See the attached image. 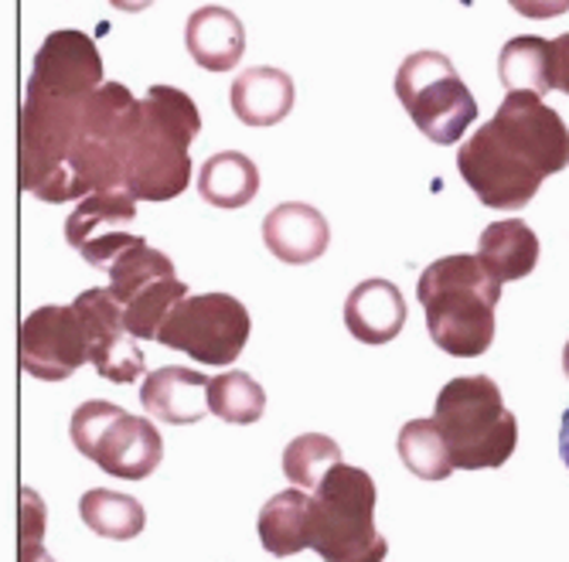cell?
<instances>
[{
  "instance_id": "6da1fadb",
  "label": "cell",
  "mask_w": 569,
  "mask_h": 562,
  "mask_svg": "<svg viewBox=\"0 0 569 562\" xmlns=\"http://www.w3.org/2000/svg\"><path fill=\"white\" fill-rule=\"evenodd\" d=\"M569 164V127L536 92H508L495 117L457 150V171L481 204L519 212Z\"/></svg>"
},
{
  "instance_id": "7a4b0ae2",
  "label": "cell",
  "mask_w": 569,
  "mask_h": 562,
  "mask_svg": "<svg viewBox=\"0 0 569 562\" xmlns=\"http://www.w3.org/2000/svg\"><path fill=\"white\" fill-rule=\"evenodd\" d=\"M420 303L430 338L453 358H478L495 341V314L501 283L481 267L478 255H443L420 273Z\"/></svg>"
},
{
  "instance_id": "3957f363",
  "label": "cell",
  "mask_w": 569,
  "mask_h": 562,
  "mask_svg": "<svg viewBox=\"0 0 569 562\" xmlns=\"http://www.w3.org/2000/svg\"><path fill=\"white\" fill-rule=\"evenodd\" d=\"M201 133L194 99L174 86H150L130 147V191L137 201H171L191 184V143Z\"/></svg>"
},
{
  "instance_id": "277c9868",
  "label": "cell",
  "mask_w": 569,
  "mask_h": 562,
  "mask_svg": "<svg viewBox=\"0 0 569 562\" xmlns=\"http://www.w3.org/2000/svg\"><path fill=\"white\" fill-rule=\"evenodd\" d=\"M457 471L501 468L519 446V423L505 409L501 389L488 375L450 379L433 413Z\"/></svg>"
},
{
  "instance_id": "5b68a950",
  "label": "cell",
  "mask_w": 569,
  "mask_h": 562,
  "mask_svg": "<svg viewBox=\"0 0 569 562\" xmlns=\"http://www.w3.org/2000/svg\"><path fill=\"white\" fill-rule=\"evenodd\" d=\"M310 549L325 562H382L386 535L376 529V481L369 471L338 464L310 504Z\"/></svg>"
},
{
  "instance_id": "8992f818",
  "label": "cell",
  "mask_w": 569,
  "mask_h": 562,
  "mask_svg": "<svg viewBox=\"0 0 569 562\" xmlns=\"http://www.w3.org/2000/svg\"><path fill=\"white\" fill-rule=\"evenodd\" d=\"M396 96L409 120L433 143H457L475 120L478 102L443 51H412L396 72Z\"/></svg>"
},
{
  "instance_id": "52a82bcc",
  "label": "cell",
  "mask_w": 569,
  "mask_h": 562,
  "mask_svg": "<svg viewBox=\"0 0 569 562\" xmlns=\"http://www.w3.org/2000/svg\"><path fill=\"white\" fill-rule=\"evenodd\" d=\"M69 433L82 456H89L110 478L123 481L150 478L164 456V440L158 426L102 399H89L76 409Z\"/></svg>"
},
{
  "instance_id": "ba28073f",
  "label": "cell",
  "mask_w": 569,
  "mask_h": 562,
  "mask_svg": "<svg viewBox=\"0 0 569 562\" xmlns=\"http://www.w3.org/2000/svg\"><path fill=\"white\" fill-rule=\"evenodd\" d=\"M110 293L123 307V321L133 338L158 341L161 324L188 297V283L178 280L171 255L147 245L140 235L120 252L110 270Z\"/></svg>"
},
{
  "instance_id": "9c48e42d",
  "label": "cell",
  "mask_w": 569,
  "mask_h": 562,
  "mask_svg": "<svg viewBox=\"0 0 569 562\" xmlns=\"http://www.w3.org/2000/svg\"><path fill=\"white\" fill-rule=\"evenodd\" d=\"M249 311L236 297L198 293L174 307L158 331V341L191 354L198 365H232L249 341Z\"/></svg>"
},
{
  "instance_id": "30bf717a",
  "label": "cell",
  "mask_w": 569,
  "mask_h": 562,
  "mask_svg": "<svg viewBox=\"0 0 569 562\" xmlns=\"http://www.w3.org/2000/svg\"><path fill=\"white\" fill-rule=\"evenodd\" d=\"M21 369L41 382H62L89 362V338L76 307H38L21 321Z\"/></svg>"
},
{
  "instance_id": "8fae6325",
  "label": "cell",
  "mask_w": 569,
  "mask_h": 562,
  "mask_svg": "<svg viewBox=\"0 0 569 562\" xmlns=\"http://www.w3.org/2000/svg\"><path fill=\"white\" fill-rule=\"evenodd\" d=\"M76 314L82 318L89 338V362L110 382H137L143 375V351L123 321V307L110 293V287H92L76 297Z\"/></svg>"
},
{
  "instance_id": "7c38bea8",
  "label": "cell",
  "mask_w": 569,
  "mask_h": 562,
  "mask_svg": "<svg viewBox=\"0 0 569 562\" xmlns=\"http://www.w3.org/2000/svg\"><path fill=\"white\" fill-rule=\"evenodd\" d=\"M263 242L280 263L307 267L321 260L331 245L328 219L307 201H283L263 219Z\"/></svg>"
},
{
  "instance_id": "4fadbf2b",
  "label": "cell",
  "mask_w": 569,
  "mask_h": 562,
  "mask_svg": "<svg viewBox=\"0 0 569 562\" xmlns=\"http://www.w3.org/2000/svg\"><path fill=\"white\" fill-rule=\"evenodd\" d=\"M209 382V375L194 369H158L143 375L140 402L153 420H164L171 426H191L212 413Z\"/></svg>"
},
{
  "instance_id": "5bb4252c",
  "label": "cell",
  "mask_w": 569,
  "mask_h": 562,
  "mask_svg": "<svg viewBox=\"0 0 569 562\" xmlns=\"http://www.w3.org/2000/svg\"><path fill=\"white\" fill-rule=\"evenodd\" d=\"M345 324L361 344H389L406 328L402 290L389 280H361L345 300Z\"/></svg>"
},
{
  "instance_id": "9a60e30c",
  "label": "cell",
  "mask_w": 569,
  "mask_h": 562,
  "mask_svg": "<svg viewBox=\"0 0 569 562\" xmlns=\"http://www.w3.org/2000/svg\"><path fill=\"white\" fill-rule=\"evenodd\" d=\"M184 44L194 66H201L204 72H229L239 66L246 51V28L236 18V11L209 4L188 18Z\"/></svg>"
},
{
  "instance_id": "2e32d148",
  "label": "cell",
  "mask_w": 569,
  "mask_h": 562,
  "mask_svg": "<svg viewBox=\"0 0 569 562\" xmlns=\"http://www.w3.org/2000/svg\"><path fill=\"white\" fill-rule=\"evenodd\" d=\"M232 113L246 127H273L293 110V79L283 69L256 66L236 76L232 89Z\"/></svg>"
},
{
  "instance_id": "e0dca14e",
  "label": "cell",
  "mask_w": 569,
  "mask_h": 562,
  "mask_svg": "<svg viewBox=\"0 0 569 562\" xmlns=\"http://www.w3.org/2000/svg\"><path fill=\"white\" fill-rule=\"evenodd\" d=\"M478 260L481 267L498 280V283H511V280H522L536 270L539 263V235L519 222V219H508V222H491L481 232L478 242Z\"/></svg>"
},
{
  "instance_id": "ac0fdd59",
  "label": "cell",
  "mask_w": 569,
  "mask_h": 562,
  "mask_svg": "<svg viewBox=\"0 0 569 562\" xmlns=\"http://www.w3.org/2000/svg\"><path fill=\"white\" fill-rule=\"evenodd\" d=\"M310 504L307 491L290 488L273 494L260 511V542L270 555H297L310 545Z\"/></svg>"
},
{
  "instance_id": "d6986e66",
  "label": "cell",
  "mask_w": 569,
  "mask_h": 562,
  "mask_svg": "<svg viewBox=\"0 0 569 562\" xmlns=\"http://www.w3.org/2000/svg\"><path fill=\"white\" fill-rule=\"evenodd\" d=\"M256 191H260V168L239 150L212 153L198 168V194L216 209H242L256 198Z\"/></svg>"
},
{
  "instance_id": "ffe728a7",
  "label": "cell",
  "mask_w": 569,
  "mask_h": 562,
  "mask_svg": "<svg viewBox=\"0 0 569 562\" xmlns=\"http://www.w3.org/2000/svg\"><path fill=\"white\" fill-rule=\"evenodd\" d=\"M137 219V198L130 191H92L66 222V239L72 249H86L113 232H127Z\"/></svg>"
},
{
  "instance_id": "44dd1931",
  "label": "cell",
  "mask_w": 569,
  "mask_h": 562,
  "mask_svg": "<svg viewBox=\"0 0 569 562\" xmlns=\"http://www.w3.org/2000/svg\"><path fill=\"white\" fill-rule=\"evenodd\" d=\"M498 79L508 92H549L552 89V41L539 34L508 38L498 56Z\"/></svg>"
},
{
  "instance_id": "7402d4cb",
  "label": "cell",
  "mask_w": 569,
  "mask_h": 562,
  "mask_svg": "<svg viewBox=\"0 0 569 562\" xmlns=\"http://www.w3.org/2000/svg\"><path fill=\"white\" fill-rule=\"evenodd\" d=\"M79 515L82 522L102 535V539H137L147 529V511L137 498L120 494V491H107V488H92L79 498Z\"/></svg>"
},
{
  "instance_id": "603a6c76",
  "label": "cell",
  "mask_w": 569,
  "mask_h": 562,
  "mask_svg": "<svg viewBox=\"0 0 569 562\" xmlns=\"http://www.w3.org/2000/svg\"><path fill=\"white\" fill-rule=\"evenodd\" d=\"M396 446H399L406 471L417 474L420 481H447L457 471L437 420H409L399 430Z\"/></svg>"
},
{
  "instance_id": "cb8c5ba5",
  "label": "cell",
  "mask_w": 569,
  "mask_h": 562,
  "mask_svg": "<svg viewBox=\"0 0 569 562\" xmlns=\"http://www.w3.org/2000/svg\"><path fill=\"white\" fill-rule=\"evenodd\" d=\"M341 464V446L325 433H300L283 450V474L300 491H318L331 468Z\"/></svg>"
},
{
  "instance_id": "d4e9b609",
  "label": "cell",
  "mask_w": 569,
  "mask_h": 562,
  "mask_svg": "<svg viewBox=\"0 0 569 562\" xmlns=\"http://www.w3.org/2000/svg\"><path fill=\"white\" fill-rule=\"evenodd\" d=\"M209 405L219 420L232 426H249L256 420H263L267 392L246 372H222L209 382Z\"/></svg>"
},
{
  "instance_id": "484cf974",
  "label": "cell",
  "mask_w": 569,
  "mask_h": 562,
  "mask_svg": "<svg viewBox=\"0 0 569 562\" xmlns=\"http://www.w3.org/2000/svg\"><path fill=\"white\" fill-rule=\"evenodd\" d=\"M41 529H44V504L31 488H24L21 491V555H18V562H51L41 545Z\"/></svg>"
},
{
  "instance_id": "4316f807",
  "label": "cell",
  "mask_w": 569,
  "mask_h": 562,
  "mask_svg": "<svg viewBox=\"0 0 569 562\" xmlns=\"http://www.w3.org/2000/svg\"><path fill=\"white\" fill-rule=\"evenodd\" d=\"M515 14L532 18V21H549L569 11V0H508Z\"/></svg>"
},
{
  "instance_id": "83f0119b",
  "label": "cell",
  "mask_w": 569,
  "mask_h": 562,
  "mask_svg": "<svg viewBox=\"0 0 569 562\" xmlns=\"http://www.w3.org/2000/svg\"><path fill=\"white\" fill-rule=\"evenodd\" d=\"M552 89L569 96V31L552 41Z\"/></svg>"
},
{
  "instance_id": "f1b7e54d",
  "label": "cell",
  "mask_w": 569,
  "mask_h": 562,
  "mask_svg": "<svg viewBox=\"0 0 569 562\" xmlns=\"http://www.w3.org/2000/svg\"><path fill=\"white\" fill-rule=\"evenodd\" d=\"M559 456H562V464L569 468V409L562 413V426H559Z\"/></svg>"
},
{
  "instance_id": "f546056e",
  "label": "cell",
  "mask_w": 569,
  "mask_h": 562,
  "mask_svg": "<svg viewBox=\"0 0 569 562\" xmlns=\"http://www.w3.org/2000/svg\"><path fill=\"white\" fill-rule=\"evenodd\" d=\"M110 4L117 11H127V14H140V11H147L153 4V0H110Z\"/></svg>"
},
{
  "instance_id": "4dcf8cb0",
  "label": "cell",
  "mask_w": 569,
  "mask_h": 562,
  "mask_svg": "<svg viewBox=\"0 0 569 562\" xmlns=\"http://www.w3.org/2000/svg\"><path fill=\"white\" fill-rule=\"evenodd\" d=\"M562 372H566V379H569V341H566V348H562Z\"/></svg>"
}]
</instances>
